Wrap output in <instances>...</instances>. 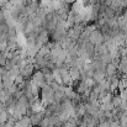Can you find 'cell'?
<instances>
[{
  "label": "cell",
  "instance_id": "7a4b0ae2",
  "mask_svg": "<svg viewBox=\"0 0 127 127\" xmlns=\"http://www.w3.org/2000/svg\"><path fill=\"white\" fill-rule=\"evenodd\" d=\"M106 72H107L109 75H114V74L116 73V67H115V64L109 63V64L106 65Z\"/></svg>",
  "mask_w": 127,
  "mask_h": 127
},
{
  "label": "cell",
  "instance_id": "6da1fadb",
  "mask_svg": "<svg viewBox=\"0 0 127 127\" xmlns=\"http://www.w3.org/2000/svg\"><path fill=\"white\" fill-rule=\"evenodd\" d=\"M88 40L93 46H101V43L104 42V36L100 31H91Z\"/></svg>",
  "mask_w": 127,
  "mask_h": 127
},
{
  "label": "cell",
  "instance_id": "3957f363",
  "mask_svg": "<svg viewBox=\"0 0 127 127\" xmlns=\"http://www.w3.org/2000/svg\"><path fill=\"white\" fill-rule=\"evenodd\" d=\"M75 0H63V2H65V4H73Z\"/></svg>",
  "mask_w": 127,
  "mask_h": 127
}]
</instances>
